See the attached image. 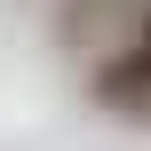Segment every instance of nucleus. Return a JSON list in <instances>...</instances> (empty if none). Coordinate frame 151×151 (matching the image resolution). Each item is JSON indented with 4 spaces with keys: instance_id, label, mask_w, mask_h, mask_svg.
<instances>
[{
    "instance_id": "1",
    "label": "nucleus",
    "mask_w": 151,
    "mask_h": 151,
    "mask_svg": "<svg viewBox=\"0 0 151 151\" xmlns=\"http://www.w3.org/2000/svg\"><path fill=\"white\" fill-rule=\"evenodd\" d=\"M88 96L104 104V111H119V119H151V48H119V56H104L96 72H88Z\"/></svg>"
},
{
    "instance_id": "2",
    "label": "nucleus",
    "mask_w": 151,
    "mask_h": 151,
    "mask_svg": "<svg viewBox=\"0 0 151 151\" xmlns=\"http://www.w3.org/2000/svg\"><path fill=\"white\" fill-rule=\"evenodd\" d=\"M135 48H151V0H143V16H135Z\"/></svg>"
}]
</instances>
